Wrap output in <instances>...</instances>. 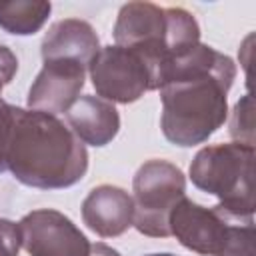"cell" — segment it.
<instances>
[{
  "label": "cell",
  "instance_id": "1",
  "mask_svg": "<svg viewBox=\"0 0 256 256\" xmlns=\"http://www.w3.org/2000/svg\"><path fill=\"white\" fill-rule=\"evenodd\" d=\"M236 78L230 56L196 44L176 56L160 84V128L168 142L188 148L206 142L228 116V90Z\"/></svg>",
  "mask_w": 256,
  "mask_h": 256
},
{
  "label": "cell",
  "instance_id": "2",
  "mask_svg": "<svg viewBox=\"0 0 256 256\" xmlns=\"http://www.w3.org/2000/svg\"><path fill=\"white\" fill-rule=\"evenodd\" d=\"M6 164L12 176L26 186L60 190L84 178L88 152L56 116L18 108Z\"/></svg>",
  "mask_w": 256,
  "mask_h": 256
},
{
  "label": "cell",
  "instance_id": "3",
  "mask_svg": "<svg viewBox=\"0 0 256 256\" xmlns=\"http://www.w3.org/2000/svg\"><path fill=\"white\" fill-rule=\"evenodd\" d=\"M116 46L140 52L152 66L160 90L166 66L200 42L196 18L184 8H162L152 2H128L114 24Z\"/></svg>",
  "mask_w": 256,
  "mask_h": 256
},
{
  "label": "cell",
  "instance_id": "4",
  "mask_svg": "<svg viewBox=\"0 0 256 256\" xmlns=\"http://www.w3.org/2000/svg\"><path fill=\"white\" fill-rule=\"evenodd\" d=\"M192 184L218 198L214 206L228 220L252 222L254 214V146L230 142L198 150L190 164Z\"/></svg>",
  "mask_w": 256,
  "mask_h": 256
},
{
  "label": "cell",
  "instance_id": "5",
  "mask_svg": "<svg viewBox=\"0 0 256 256\" xmlns=\"http://www.w3.org/2000/svg\"><path fill=\"white\" fill-rule=\"evenodd\" d=\"M132 190V226L150 238L170 236V214L186 196V178L182 170L168 160H148L136 170Z\"/></svg>",
  "mask_w": 256,
  "mask_h": 256
},
{
  "label": "cell",
  "instance_id": "6",
  "mask_svg": "<svg viewBox=\"0 0 256 256\" xmlns=\"http://www.w3.org/2000/svg\"><path fill=\"white\" fill-rule=\"evenodd\" d=\"M92 86L102 100L130 104L144 92L156 90V76L150 62L136 50L104 46L88 66Z\"/></svg>",
  "mask_w": 256,
  "mask_h": 256
},
{
  "label": "cell",
  "instance_id": "7",
  "mask_svg": "<svg viewBox=\"0 0 256 256\" xmlns=\"http://www.w3.org/2000/svg\"><path fill=\"white\" fill-rule=\"evenodd\" d=\"M18 228L30 256H90L88 238L58 210H32L18 222Z\"/></svg>",
  "mask_w": 256,
  "mask_h": 256
},
{
  "label": "cell",
  "instance_id": "8",
  "mask_svg": "<svg viewBox=\"0 0 256 256\" xmlns=\"http://www.w3.org/2000/svg\"><path fill=\"white\" fill-rule=\"evenodd\" d=\"M234 224L216 208H204L186 196L170 214V234L184 248L202 256H216L226 246Z\"/></svg>",
  "mask_w": 256,
  "mask_h": 256
},
{
  "label": "cell",
  "instance_id": "9",
  "mask_svg": "<svg viewBox=\"0 0 256 256\" xmlns=\"http://www.w3.org/2000/svg\"><path fill=\"white\" fill-rule=\"evenodd\" d=\"M86 70L74 60H44L42 70L28 90L30 110L52 116L68 112L84 88Z\"/></svg>",
  "mask_w": 256,
  "mask_h": 256
},
{
  "label": "cell",
  "instance_id": "10",
  "mask_svg": "<svg viewBox=\"0 0 256 256\" xmlns=\"http://www.w3.org/2000/svg\"><path fill=\"white\" fill-rule=\"evenodd\" d=\"M84 224L102 238L124 234L134 220L132 196L112 184H100L88 192L82 202Z\"/></svg>",
  "mask_w": 256,
  "mask_h": 256
},
{
  "label": "cell",
  "instance_id": "11",
  "mask_svg": "<svg viewBox=\"0 0 256 256\" xmlns=\"http://www.w3.org/2000/svg\"><path fill=\"white\" fill-rule=\"evenodd\" d=\"M100 50V40L86 20L64 18L50 26L40 52L44 60H74L84 68L90 66Z\"/></svg>",
  "mask_w": 256,
  "mask_h": 256
},
{
  "label": "cell",
  "instance_id": "12",
  "mask_svg": "<svg viewBox=\"0 0 256 256\" xmlns=\"http://www.w3.org/2000/svg\"><path fill=\"white\" fill-rule=\"evenodd\" d=\"M66 122L82 144L106 146L120 130V116L112 102L98 96L78 98L66 112Z\"/></svg>",
  "mask_w": 256,
  "mask_h": 256
},
{
  "label": "cell",
  "instance_id": "13",
  "mask_svg": "<svg viewBox=\"0 0 256 256\" xmlns=\"http://www.w3.org/2000/svg\"><path fill=\"white\" fill-rule=\"evenodd\" d=\"M50 2L40 0L0 2V28L16 36L34 34L44 26L50 16Z\"/></svg>",
  "mask_w": 256,
  "mask_h": 256
},
{
  "label": "cell",
  "instance_id": "14",
  "mask_svg": "<svg viewBox=\"0 0 256 256\" xmlns=\"http://www.w3.org/2000/svg\"><path fill=\"white\" fill-rule=\"evenodd\" d=\"M252 96L246 94L242 100L236 102L234 110H232V120H230V134L232 138H236L240 144H248L254 146V136H252V126H254V118H252Z\"/></svg>",
  "mask_w": 256,
  "mask_h": 256
},
{
  "label": "cell",
  "instance_id": "15",
  "mask_svg": "<svg viewBox=\"0 0 256 256\" xmlns=\"http://www.w3.org/2000/svg\"><path fill=\"white\" fill-rule=\"evenodd\" d=\"M216 256H254V224H234L226 246Z\"/></svg>",
  "mask_w": 256,
  "mask_h": 256
},
{
  "label": "cell",
  "instance_id": "16",
  "mask_svg": "<svg viewBox=\"0 0 256 256\" xmlns=\"http://www.w3.org/2000/svg\"><path fill=\"white\" fill-rule=\"evenodd\" d=\"M16 116H18V106H12L0 98V172L8 168L6 160H8V148H10Z\"/></svg>",
  "mask_w": 256,
  "mask_h": 256
},
{
  "label": "cell",
  "instance_id": "17",
  "mask_svg": "<svg viewBox=\"0 0 256 256\" xmlns=\"http://www.w3.org/2000/svg\"><path fill=\"white\" fill-rule=\"evenodd\" d=\"M20 246H22V238L18 224L0 218V256H18Z\"/></svg>",
  "mask_w": 256,
  "mask_h": 256
},
{
  "label": "cell",
  "instance_id": "18",
  "mask_svg": "<svg viewBox=\"0 0 256 256\" xmlns=\"http://www.w3.org/2000/svg\"><path fill=\"white\" fill-rule=\"evenodd\" d=\"M16 70H18V58L8 46L0 44V92L6 84L12 82Z\"/></svg>",
  "mask_w": 256,
  "mask_h": 256
},
{
  "label": "cell",
  "instance_id": "19",
  "mask_svg": "<svg viewBox=\"0 0 256 256\" xmlns=\"http://www.w3.org/2000/svg\"><path fill=\"white\" fill-rule=\"evenodd\" d=\"M90 256H120L118 250L110 248L108 244H102V242H96L90 246Z\"/></svg>",
  "mask_w": 256,
  "mask_h": 256
},
{
  "label": "cell",
  "instance_id": "20",
  "mask_svg": "<svg viewBox=\"0 0 256 256\" xmlns=\"http://www.w3.org/2000/svg\"><path fill=\"white\" fill-rule=\"evenodd\" d=\"M146 256H176V254H170V252H162V254H146Z\"/></svg>",
  "mask_w": 256,
  "mask_h": 256
}]
</instances>
